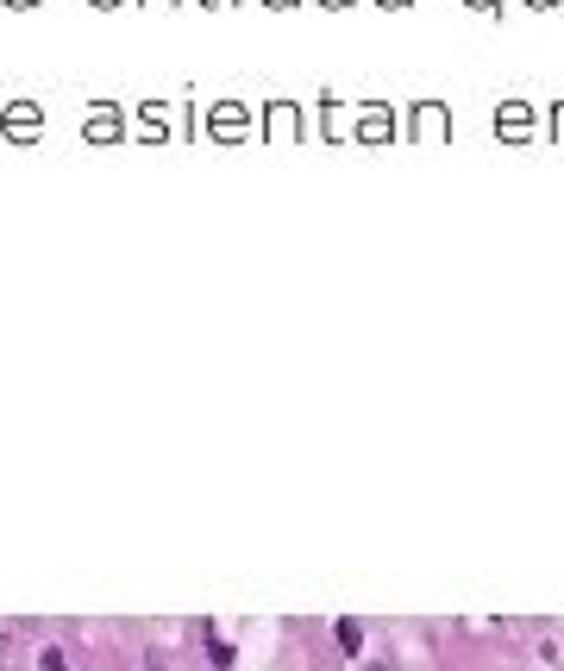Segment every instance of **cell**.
<instances>
[{
	"label": "cell",
	"mask_w": 564,
	"mask_h": 671,
	"mask_svg": "<svg viewBox=\"0 0 564 671\" xmlns=\"http://www.w3.org/2000/svg\"><path fill=\"white\" fill-rule=\"evenodd\" d=\"M339 646H345V653H358V646H364V628H358V621H339Z\"/></svg>",
	"instance_id": "1"
},
{
	"label": "cell",
	"mask_w": 564,
	"mask_h": 671,
	"mask_svg": "<svg viewBox=\"0 0 564 671\" xmlns=\"http://www.w3.org/2000/svg\"><path fill=\"white\" fill-rule=\"evenodd\" d=\"M38 671H69V665H63V653H57V646H51V653L38 659Z\"/></svg>",
	"instance_id": "2"
},
{
	"label": "cell",
	"mask_w": 564,
	"mask_h": 671,
	"mask_svg": "<svg viewBox=\"0 0 564 671\" xmlns=\"http://www.w3.org/2000/svg\"><path fill=\"white\" fill-rule=\"evenodd\" d=\"M470 7H483V13H496V7H502V0H470Z\"/></svg>",
	"instance_id": "3"
},
{
	"label": "cell",
	"mask_w": 564,
	"mask_h": 671,
	"mask_svg": "<svg viewBox=\"0 0 564 671\" xmlns=\"http://www.w3.org/2000/svg\"><path fill=\"white\" fill-rule=\"evenodd\" d=\"M7 7H32V0H7Z\"/></svg>",
	"instance_id": "4"
},
{
	"label": "cell",
	"mask_w": 564,
	"mask_h": 671,
	"mask_svg": "<svg viewBox=\"0 0 564 671\" xmlns=\"http://www.w3.org/2000/svg\"><path fill=\"white\" fill-rule=\"evenodd\" d=\"M326 7H351V0H326Z\"/></svg>",
	"instance_id": "5"
},
{
	"label": "cell",
	"mask_w": 564,
	"mask_h": 671,
	"mask_svg": "<svg viewBox=\"0 0 564 671\" xmlns=\"http://www.w3.org/2000/svg\"><path fill=\"white\" fill-rule=\"evenodd\" d=\"M270 7H295V0H270Z\"/></svg>",
	"instance_id": "6"
},
{
	"label": "cell",
	"mask_w": 564,
	"mask_h": 671,
	"mask_svg": "<svg viewBox=\"0 0 564 671\" xmlns=\"http://www.w3.org/2000/svg\"><path fill=\"white\" fill-rule=\"evenodd\" d=\"M383 7H408V0H383Z\"/></svg>",
	"instance_id": "7"
},
{
	"label": "cell",
	"mask_w": 564,
	"mask_h": 671,
	"mask_svg": "<svg viewBox=\"0 0 564 671\" xmlns=\"http://www.w3.org/2000/svg\"><path fill=\"white\" fill-rule=\"evenodd\" d=\"M533 7H552V0H533Z\"/></svg>",
	"instance_id": "8"
},
{
	"label": "cell",
	"mask_w": 564,
	"mask_h": 671,
	"mask_svg": "<svg viewBox=\"0 0 564 671\" xmlns=\"http://www.w3.org/2000/svg\"><path fill=\"white\" fill-rule=\"evenodd\" d=\"M101 7H113V0H101Z\"/></svg>",
	"instance_id": "9"
}]
</instances>
